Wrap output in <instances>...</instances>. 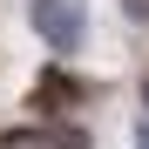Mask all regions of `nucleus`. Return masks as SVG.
<instances>
[{"instance_id":"f257e3e1","label":"nucleus","mask_w":149,"mask_h":149,"mask_svg":"<svg viewBox=\"0 0 149 149\" xmlns=\"http://www.w3.org/2000/svg\"><path fill=\"white\" fill-rule=\"evenodd\" d=\"M27 27L54 47L61 61H74L88 47V7L81 0H27Z\"/></svg>"},{"instance_id":"f03ea898","label":"nucleus","mask_w":149,"mask_h":149,"mask_svg":"<svg viewBox=\"0 0 149 149\" xmlns=\"http://www.w3.org/2000/svg\"><path fill=\"white\" fill-rule=\"evenodd\" d=\"M88 95H95V81H88V74H74V68H61V61H47V68L34 74L27 109H34V115H74Z\"/></svg>"},{"instance_id":"7ed1b4c3","label":"nucleus","mask_w":149,"mask_h":149,"mask_svg":"<svg viewBox=\"0 0 149 149\" xmlns=\"http://www.w3.org/2000/svg\"><path fill=\"white\" fill-rule=\"evenodd\" d=\"M27 142H34V149H95V136H88L74 115H47V122H27Z\"/></svg>"},{"instance_id":"20e7f679","label":"nucleus","mask_w":149,"mask_h":149,"mask_svg":"<svg viewBox=\"0 0 149 149\" xmlns=\"http://www.w3.org/2000/svg\"><path fill=\"white\" fill-rule=\"evenodd\" d=\"M122 14H129V27H149V0H122Z\"/></svg>"},{"instance_id":"39448f33","label":"nucleus","mask_w":149,"mask_h":149,"mask_svg":"<svg viewBox=\"0 0 149 149\" xmlns=\"http://www.w3.org/2000/svg\"><path fill=\"white\" fill-rule=\"evenodd\" d=\"M136 149H149V115H142V122H136Z\"/></svg>"},{"instance_id":"423d86ee","label":"nucleus","mask_w":149,"mask_h":149,"mask_svg":"<svg viewBox=\"0 0 149 149\" xmlns=\"http://www.w3.org/2000/svg\"><path fill=\"white\" fill-rule=\"evenodd\" d=\"M142 115H149V74H142Z\"/></svg>"}]
</instances>
